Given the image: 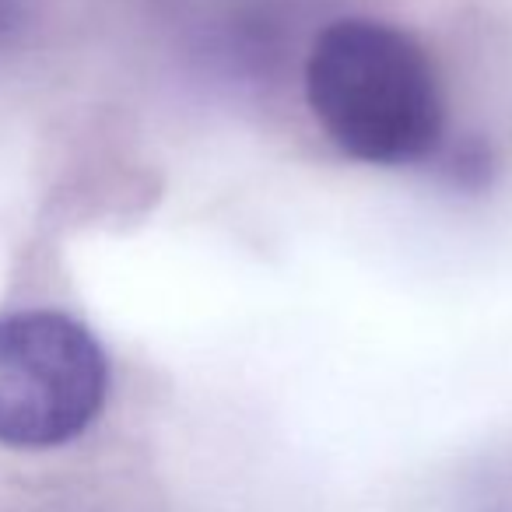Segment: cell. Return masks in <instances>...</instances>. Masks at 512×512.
<instances>
[{
    "label": "cell",
    "mask_w": 512,
    "mask_h": 512,
    "mask_svg": "<svg viewBox=\"0 0 512 512\" xmlns=\"http://www.w3.org/2000/svg\"><path fill=\"white\" fill-rule=\"evenodd\" d=\"M505 512H512V509H505Z\"/></svg>",
    "instance_id": "obj_5"
},
{
    "label": "cell",
    "mask_w": 512,
    "mask_h": 512,
    "mask_svg": "<svg viewBox=\"0 0 512 512\" xmlns=\"http://www.w3.org/2000/svg\"><path fill=\"white\" fill-rule=\"evenodd\" d=\"M22 29V0H0V46Z\"/></svg>",
    "instance_id": "obj_4"
},
{
    "label": "cell",
    "mask_w": 512,
    "mask_h": 512,
    "mask_svg": "<svg viewBox=\"0 0 512 512\" xmlns=\"http://www.w3.org/2000/svg\"><path fill=\"white\" fill-rule=\"evenodd\" d=\"M306 102L341 155L379 169L428 165L446 148V95L435 60L379 18H337L306 53Z\"/></svg>",
    "instance_id": "obj_1"
},
{
    "label": "cell",
    "mask_w": 512,
    "mask_h": 512,
    "mask_svg": "<svg viewBox=\"0 0 512 512\" xmlns=\"http://www.w3.org/2000/svg\"><path fill=\"white\" fill-rule=\"evenodd\" d=\"M442 165V172L449 176V183L463 186V190H477L491 179V151L481 141H463L456 148H442V155L435 158Z\"/></svg>",
    "instance_id": "obj_3"
},
{
    "label": "cell",
    "mask_w": 512,
    "mask_h": 512,
    "mask_svg": "<svg viewBox=\"0 0 512 512\" xmlns=\"http://www.w3.org/2000/svg\"><path fill=\"white\" fill-rule=\"evenodd\" d=\"M109 358L64 313L0 316V446L53 449L99 421Z\"/></svg>",
    "instance_id": "obj_2"
}]
</instances>
